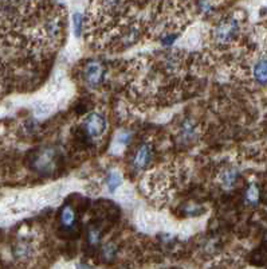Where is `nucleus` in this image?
<instances>
[{"label":"nucleus","mask_w":267,"mask_h":269,"mask_svg":"<svg viewBox=\"0 0 267 269\" xmlns=\"http://www.w3.org/2000/svg\"><path fill=\"white\" fill-rule=\"evenodd\" d=\"M99 241H101V232H99V229L92 226V228L87 230V242L92 246H95L98 245Z\"/></svg>","instance_id":"obj_14"},{"label":"nucleus","mask_w":267,"mask_h":269,"mask_svg":"<svg viewBox=\"0 0 267 269\" xmlns=\"http://www.w3.org/2000/svg\"><path fill=\"white\" fill-rule=\"evenodd\" d=\"M254 78L261 85H266L267 84V57H263L255 64V66H254Z\"/></svg>","instance_id":"obj_9"},{"label":"nucleus","mask_w":267,"mask_h":269,"mask_svg":"<svg viewBox=\"0 0 267 269\" xmlns=\"http://www.w3.org/2000/svg\"><path fill=\"white\" fill-rule=\"evenodd\" d=\"M114 253H116V249L111 244H106L105 246H102V257H105L106 260L114 257Z\"/></svg>","instance_id":"obj_15"},{"label":"nucleus","mask_w":267,"mask_h":269,"mask_svg":"<svg viewBox=\"0 0 267 269\" xmlns=\"http://www.w3.org/2000/svg\"><path fill=\"white\" fill-rule=\"evenodd\" d=\"M122 185V175L117 170H109L105 175V186L109 193H114Z\"/></svg>","instance_id":"obj_8"},{"label":"nucleus","mask_w":267,"mask_h":269,"mask_svg":"<svg viewBox=\"0 0 267 269\" xmlns=\"http://www.w3.org/2000/svg\"><path fill=\"white\" fill-rule=\"evenodd\" d=\"M77 214L76 210L71 206H63L62 210L59 213V223L62 225V228L71 229L76 225Z\"/></svg>","instance_id":"obj_7"},{"label":"nucleus","mask_w":267,"mask_h":269,"mask_svg":"<svg viewBox=\"0 0 267 269\" xmlns=\"http://www.w3.org/2000/svg\"><path fill=\"white\" fill-rule=\"evenodd\" d=\"M239 30L238 20L234 18H227L220 20L219 23L216 24L212 31V35H214V41L216 43H220V45H226L233 41L234 38L236 36Z\"/></svg>","instance_id":"obj_1"},{"label":"nucleus","mask_w":267,"mask_h":269,"mask_svg":"<svg viewBox=\"0 0 267 269\" xmlns=\"http://www.w3.org/2000/svg\"><path fill=\"white\" fill-rule=\"evenodd\" d=\"M179 134H180V140L183 143H191V141L196 140L198 137V127L192 123L191 120H186L180 125Z\"/></svg>","instance_id":"obj_6"},{"label":"nucleus","mask_w":267,"mask_h":269,"mask_svg":"<svg viewBox=\"0 0 267 269\" xmlns=\"http://www.w3.org/2000/svg\"><path fill=\"white\" fill-rule=\"evenodd\" d=\"M57 151L54 148H43L32 159V167L38 172L48 174L57 166Z\"/></svg>","instance_id":"obj_3"},{"label":"nucleus","mask_w":267,"mask_h":269,"mask_svg":"<svg viewBox=\"0 0 267 269\" xmlns=\"http://www.w3.org/2000/svg\"><path fill=\"white\" fill-rule=\"evenodd\" d=\"M153 158V151H152V147L146 143L140 144L136 150H134L133 155L130 158V163L134 170L142 171L145 170L146 167L149 166Z\"/></svg>","instance_id":"obj_5"},{"label":"nucleus","mask_w":267,"mask_h":269,"mask_svg":"<svg viewBox=\"0 0 267 269\" xmlns=\"http://www.w3.org/2000/svg\"><path fill=\"white\" fill-rule=\"evenodd\" d=\"M106 118L104 115H101L98 112H92L85 116L83 121H82V127L83 131L90 139H97L101 137L104 132L106 131Z\"/></svg>","instance_id":"obj_2"},{"label":"nucleus","mask_w":267,"mask_h":269,"mask_svg":"<svg viewBox=\"0 0 267 269\" xmlns=\"http://www.w3.org/2000/svg\"><path fill=\"white\" fill-rule=\"evenodd\" d=\"M238 170H235V168H226V170L221 171L220 176H219V181H220L223 187L230 188L235 185V182L238 179Z\"/></svg>","instance_id":"obj_10"},{"label":"nucleus","mask_w":267,"mask_h":269,"mask_svg":"<svg viewBox=\"0 0 267 269\" xmlns=\"http://www.w3.org/2000/svg\"><path fill=\"white\" fill-rule=\"evenodd\" d=\"M130 139H132V132L128 131V129H121L114 136L113 146L116 147L117 150H122V148H125V147L128 146Z\"/></svg>","instance_id":"obj_11"},{"label":"nucleus","mask_w":267,"mask_h":269,"mask_svg":"<svg viewBox=\"0 0 267 269\" xmlns=\"http://www.w3.org/2000/svg\"><path fill=\"white\" fill-rule=\"evenodd\" d=\"M71 24H73V31L74 35L81 36L82 29H83V15L81 12H74L71 17Z\"/></svg>","instance_id":"obj_13"},{"label":"nucleus","mask_w":267,"mask_h":269,"mask_svg":"<svg viewBox=\"0 0 267 269\" xmlns=\"http://www.w3.org/2000/svg\"><path fill=\"white\" fill-rule=\"evenodd\" d=\"M200 211H202V209L198 207V206L188 205L186 209L187 214H191V216H199V214H200Z\"/></svg>","instance_id":"obj_16"},{"label":"nucleus","mask_w":267,"mask_h":269,"mask_svg":"<svg viewBox=\"0 0 267 269\" xmlns=\"http://www.w3.org/2000/svg\"><path fill=\"white\" fill-rule=\"evenodd\" d=\"M259 198H261V193H259V188L256 185L251 183L250 186L247 187L246 193H244V201L247 205L255 206L258 202H259Z\"/></svg>","instance_id":"obj_12"},{"label":"nucleus","mask_w":267,"mask_h":269,"mask_svg":"<svg viewBox=\"0 0 267 269\" xmlns=\"http://www.w3.org/2000/svg\"><path fill=\"white\" fill-rule=\"evenodd\" d=\"M83 81L89 88H98L99 85L102 84L105 77V67L104 65L101 64L99 61H90L85 65L83 71Z\"/></svg>","instance_id":"obj_4"},{"label":"nucleus","mask_w":267,"mask_h":269,"mask_svg":"<svg viewBox=\"0 0 267 269\" xmlns=\"http://www.w3.org/2000/svg\"><path fill=\"white\" fill-rule=\"evenodd\" d=\"M76 269H94V267H92V265H89V264L79 263V264H77Z\"/></svg>","instance_id":"obj_17"}]
</instances>
